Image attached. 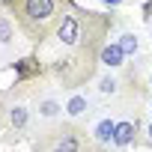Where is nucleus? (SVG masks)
I'll return each instance as SVG.
<instances>
[{
    "mask_svg": "<svg viewBox=\"0 0 152 152\" xmlns=\"http://www.w3.org/2000/svg\"><path fill=\"white\" fill-rule=\"evenodd\" d=\"M51 81V72H48V63L39 57V54H30L24 60L15 63V84H12V93L15 96H27L33 93V87L42 90V84Z\"/></svg>",
    "mask_w": 152,
    "mask_h": 152,
    "instance_id": "4",
    "label": "nucleus"
},
{
    "mask_svg": "<svg viewBox=\"0 0 152 152\" xmlns=\"http://www.w3.org/2000/svg\"><path fill=\"white\" fill-rule=\"evenodd\" d=\"M99 66H107V69H119V66H125V54H122V48L113 42V45H104L102 48V54H99Z\"/></svg>",
    "mask_w": 152,
    "mask_h": 152,
    "instance_id": "7",
    "label": "nucleus"
},
{
    "mask_svg": "<svg viewBox=\"0 0 152 152\" xmlns=\"http://www.w3.org/2000/svg\"><path fill=\"white\" fill-rule=\"evenodd\" d=\"M39 116H45V119H54V116H60V110H66L57 99H39Z\"/></svg>",
    "mask_w": 152,
    "mask_h": 152,
    "instance_id": "9",
    "label": "nucleus"
},
{
    "mask_svg": "<svg viewBox=\"0 0 152 152\" xmlns=\"http://www.w3.org/2000/svg\"><path fill=\"white\" fill-rule=\"evenodd\" d=\"M6 122H9V107H6L3 96H0V125H6Z\"/></svg>",
    "mask_w": 152,
    "mask_h": 152,
    "instance_id": "13",
    "label": "nucleus"
},
{
    "mask_svg": "<svg viewBox=\"0 0 152 152\" xmlns=\"http://www.w3.org/2000/svg\"><path fill=\"white\" fill-rule=\"evenodd\" d=\"M72 6L75 0H0V9L12 18V24L33 48H42L54 39Z\"/></svg>",
    "mask_w": 152,
    "mask_h": 152,
    "instance_id": "2",
    "label": "nucleus"
},
{
    "mask_svg": "<svg viewBox=\"0 0 152 152\" xmlns=\"http://www.w3.org/2000/svg\"><path fill=\"white\" fill-rule=\"evenodd\" d=\"M27 122H30V110L27 107H21V104H15V107H9V125L12 128H27Z\"/></svg>",
    "mask_w": 152,
    "mask_h": 152,
    "instance_id": "10",
    "label": "nucleus"
},
{
    "mask_svg": "<svg viewBox=\"0 0 152 152\" xmlns=\"http://www.w3.org/2000/svg\"><path fill=\"white\" fill-rule=\"evenodd\" d=\"M104 3H119V0H104Z\"/></svg>",
    "mask_w": 152,
    "mask_h": 152,
    "instance_id": "15",
    "label": "nucleus"
},
{
    "mask_svg": "<svg viewBox=\"0 0 152 152\" xmlns=\"http://www.w3.org/2000/svg\"><path fill=\"white\" fill-rule=\"evenodd\" d=\"M113 24H116V18L110 12H93L87 6L75 3L69 9V15L63 18L60 30L54 33L57 45H63L66 54L48 60L51 81H57L63 90L87 87L99 72V54L107 45L104 39L110 36Z\"/></svg>",
    "mask_w": 152,
    "mask_h": 152,
    "instance_id": "1",
    "label": "nucleus"
},
{
    "mask_svg": "<svg viewBox=\"0 0 152 152\" xmlns=\"http://www.w3.org/2000/svg\"><path fill=\"white\" fill-rule=\"evenodd\" d=\"M87 110H90L87 96H81V93H72V96H69V102H66V113H69V116H81V113H87Z\"/></svg>",
    "mask_w": 152,
    "mask_h": 152,
    "instance_id": "8",
    "label": "nucleus"
},
{
    "mask_svg": "<svg viewBox=\"0 0 152 152\" xmlns=\"http://www.w3.org/2000/svg\"><path fill=\"white\" fill-rule=\"evenodd\" d=\"M113 134H116V122H113L110 116H102V119L93 125V137H96V143H102V146H113Z\"/></svg>",
    "mask_w": 152,
    "mask_h": 152,
    "instance_id": "6",
    "label": "nucleus"
},
{
    "mask_svg": "<svg viewBox=\"0 0 152 152\" xmlns=\"http://www.w3.org/2000/svg\"><path fill=\"white\" fill-rule=\"evenodd\" d=\"M33 152H107V146L96 143L93 131H87L75 119H66L42 128L33 143Z\"/></svg>",
    "mask_w": 152,
    "mask_h": 152,
    "instance_id": "3",
    "label": "nucleus"
},
{
    "mask_svg": "<svg viewBox=\"0 0 152 152\" xmlns=\"http://www.w3.org/2000/svg\"><path fill=\"white\" fill-rule=\"evenodd\" d=\"M146 134H149V140H152V122H149V128H146Z\"/></svg>",
    "mask_w": 152,
    "mask_h": 152,
    "instance_id": "14",
    "label": "nucleus"
},
{
    "mask_svg": "<svg viewBox=\"0 0 152 152\" xmlns=\"http://www.w3.org/2000/svg\"><path fill=\"white\" fill-rule=\"evenodd\" d=\"M134 134H137V119H119L116 122V134H113V146H119V149L131 146L137 140Z\"/></svg>",
    "mask_w": 152,
    "mask_h": 152,
    "instance_id": "5",
    "label": "nucleus"
},
{
    "mask_svg": "<svg viewBox=\"0 0 152 152\" xmlns=\"http://www.w3.org/2000/svg\"><path fill=\"white\" fill-rule=\"evenodd\" d=\"M116 87H119V84H116V78H110V75L99 78V93H102V96H113V93H116Z\"/></svg>",
    "mask_w": 152,
    "mask_h": 152,
    "instance_id": "12",
    "label": "nucleus"
},
{
    "mask_svg": "<svg viewBox=\"0 0 152 152\" xmlns=\"http://www.w3.org/2000/svg\"><path fill=\"white\" fill-rule=\"evenodd\" d=\"M116 45L122 48V54H125V60H128V57H134V54H137V48H140V39H137L134 33H122Z\"/></svg>",
    "mask_w": 152,
    "mask_h": 152,
    "instance_id": "11",
    "label": "nucleus"
}]
</instances>
